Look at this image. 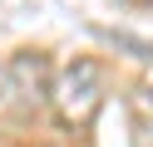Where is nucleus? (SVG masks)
<instances>
[{"label":"nucleus","mask_w":153,"mask_h":147,"mask_svg":"<svg viewBox=\"0 0 153 147\" xmlns=\"http://www.w3.org/2000/svg\"><path fill=\"white\" fill-rule=\"evenodd\" d=\"M143 108H148V118H153V88H148V98H143Z\"/></svg>","instance_id":"7ed1b4c3"},{"label":"nucleus","mask_w":153,"mask_h":147,"mask_svg":"<svg viewBox=\"0 0 153 147\" xmlns=\"http://www.w3.org/2000/svg\"><path fill=\"white\" fill-rule=\"evenodd\" d=\"M123 5H148V0H123Z\"/></svg>","instance_id":"39448f33"},{"label":"nucleus","mask_w":153,"mask_h":147,"mask_svg":"<svg viewBox=\"0 0 153 147\" xmlns=\"http://www.w3.org/2000/svg\"><path fill=\"white\" fill-rule=\"evenodd\" d=\"M50 59L35 54V49H20V54H10V64H5V93L15 98V103H40V98H50Z\"/></svg>","instance_id":"f03ea898"},{"label":"nucleus","mask_w":153,"mask_h":147,"mask_svg":"<svg viewBox=\"0 0 153 147\" xmlns=\"http://www.w3.org/2000/svg\"><path fill=\"white\" fill-rule=\"evenodd\" d=\"M0 98H5V69H0Z\"/></svg>","instance_id":"20e7f679"},{"label":"nucleus","mask_w":153,"mask_h":147,"mask_svg":"<svg viewBox=\"0 0 153 147\" xmlns=\"http://www.w3.org/2000/svg\"><path fill=\"white\" fill-rule=\"evenodd\" d=\"M50 103L59 113V123L89 127L94 113L104 108V69H99V59H69L50 83Z\"/></svg>","instance_id":"f257e3e1"}]
</instances>
